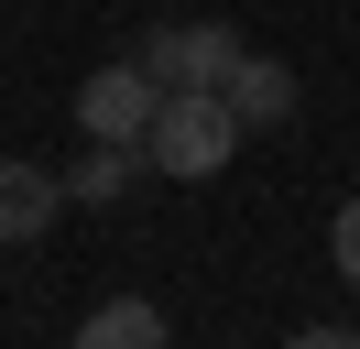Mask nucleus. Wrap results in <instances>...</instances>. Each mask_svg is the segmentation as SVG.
<instances>
[{"mask_svg": "<svg viewBox=\"0 0 360 349\" xmlns=\"http://www.w3.org/2000/svg\"><path fill=\"white\" fill-rule=\"evenodd\" d=\"M229 153H240V109H229L219 87H164L153 131H142V164H153L164 186H207Z\"/></svg>", "mask_w": 360, "mask_h": 349, "instance_id": "obj_1", "label": "nucleus"}, {"mask_svg": "<svg viewBox=\"0 0 360 349\" xmlns=\"http://www.w3.org/2000/svg\"><path fill=\"white\" fill-rule=\"evenodd\" d=\"M251 44L229 33V22H153V33L131 44V65L153 87H229V65H240Z\"/></svg>", "mask_w": 360, "mask_h": 349, "instance_id": "obj_2", "label": "nucleus"}, {"mask_svg": "<svg viewBox=\"0 0 360 349\" xmlns=\"http://www.w3.org/2000/svg\"><path fill=\"white\" fill-rule=\"evenodd\" d=\"M153 109H164V87L142 77L131 55L98 65V77L77 87V131H88V142H142V131H153Z\"/></svg>", "mask_w": 360, "mask_h": 349, "instance_id": "obj_3", "label": "nucleus"}, {"mask_svg": "<svg viewBox=\"0 0 360 349\" xmlns=\"http://www.w3.org/2000/svg\"><path fill=\"white\" fill-rule=\"evenodd\" d=\"M66 218V174H44L33 153H0V240H44Z\"/></svg>", "mask_w": 360, "mask_h": 349, "instance_id": "obj_4", "label": "nucleus"}, {"mask_svg": "<svg viewBox=\"0 0 360 349\" xmlns=\"http://www.w3.org/2000/svg\"><path fill=\"white\" fill-rule=\"evenodd\" d=\"M219 99L240 109V131H284V120H295V65H284V55H240Z\"/></svg>", "mask_w": 360, "mask_h": 349, "instance_id": "obj_5", "label": "nucleus"}, {"mask_svg": "<svg viewBox=\"0 0 360 349\" xmlns=\"http://www.w3.org/2000/svg\"><path fill=\"white\" fill-rule=\"evenodd\" d=\"M66 349H164V305L110 295V305H88V317H77V338H66Z\"/></svg>", "mask_w": 360, "mask_h": 349, "instance_id": "obj_6", "label": "nucleus"}, {"mask_svg": "<svg viewBox=\"0 0 360 349\" xmlns=\"http://www.w3.org/2000/svg\"><path fill=\"white\" fill-rule=\"evenodd\" d=\"M131 174H142V142H88L66 164V208H110V196H131Z\"/></svg>", "mask_w": 360, "mask_h": 349, "instance_id": "obj_7", "label": "nucleus"}, {"mask_svg": "<svg viewBox=\"0 0 360 349\" xmlns=\"http://www.w3.org/2000/svg\"><path fill=\"white\" fill-rule=\"evenodd\" d=\"M328 262H338V284L360 295V196H349V208L328 218Z\"/></svg>", "mask_w": 360, "mask_h": 349, "instance_id": "obj_8", "label": "nucleus"}, {"mask_svg": "<svg viewBox=\"0 0 360 349\" xmlns=\"http://www.w3.org/2000/svg\"><path fill=\"white\" fill-rule=\"evenodd\" d=\"M284 349H360V327H295Z\"/></svg>", "mask_w": 360, "mask_h": 349, "instance_id": "obj_9", "label": "nucleus"}]
</instances>
